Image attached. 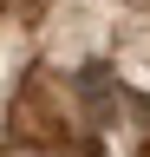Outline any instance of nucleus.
<instances>
[{"label":"nucleus","mask_w":150,"mask_h":157,"mask_svg":"<svg viewBox=\"0 0 150 157\" xmlns=\"http://www.w3.org/2000/svg\"><path fill=\"white\" fill-rule=\"evenodd\" d=\"M118 78H130L137 92H150V13L130 20L124 39H118Z\"/></svg>","instance_id":"1"},{"label":"nucleus","mask_w":150,"mask_h":157,"mask_svg":"<svg viewBox=\"0 0 150 157\" xmlns=\"http://www.w3.org/2000/svg\"><path fill=\"white\" fill-rule=\"evenodd\" d=\"M13 157H59V151H46V144H26V151H13Z\"/></svg>","instance_id":"2"},{"label":"nucleus","mask_w":150,"mask_h":157,"mask_svg":"<svg viewBox=\"0 0 150 157\" xmlns=\"http://www.w3.org/2000/svg\"><path fill=\"white\" fill-rule=\"evenodd\" d=\"M144 157H150V144H144Z\"/></svg>","instance_id":"3"}]
</instances>
